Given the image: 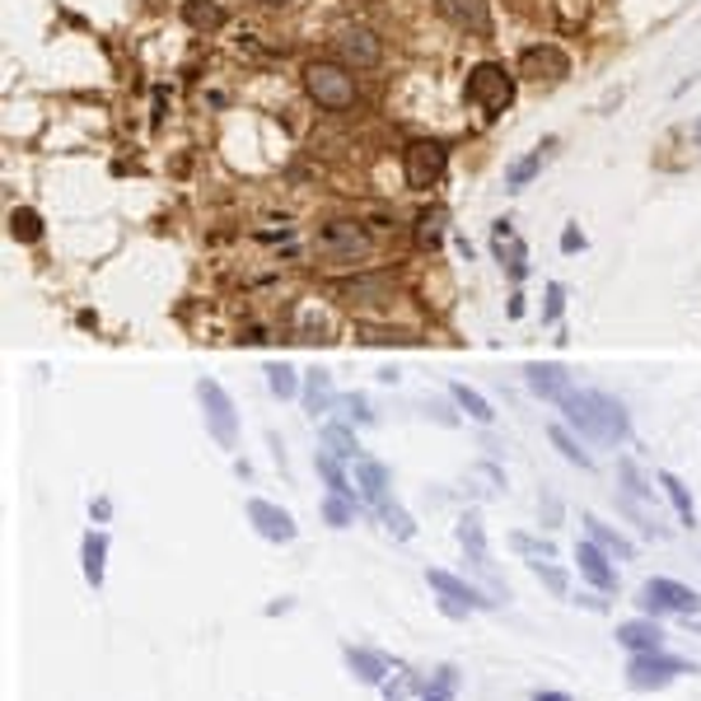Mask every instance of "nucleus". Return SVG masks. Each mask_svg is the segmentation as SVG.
Returning <instances> with one entry per match:
<instances>
[{"label": "nucleus", "mask_w": 701, "mask_h": 701, "mask_svg": "<svg viewBox=\"0 0 701 701\" xmlns=\"http://www.w3.org/2000/svg\"><path fill=\"white\" fill-rule=\"evenodd\" d=\"M556 408L566 412V426L580 430L589 445H627V435H631L627 408L617 398L599 393V388H571Z\"/></svg>", "instance_id": "obj_1"}, {"label": "nucleus", "mask_w": 701, "mask_h": 701, "mask_svg": "<svg viewBox=\"0 0 701 701\" xmlns=\"http://www.w3.org/2000/svg\"><path fill=\"white\" fill-rule=\"evenodd\" d=\"M636 603H641L646 617H697L701 613V594L697 589H688L683 580H668V575H654V580H646L641 589H636Z\"/></svg>", "instance_id": "obj_2"}, {"label": "nucleus", "mask_w": 701, "mask_h": 701, "mask_svg": "<svg viewBox=\"0 0 701 701\" xmlns=\"http://www.w3.org/2000/svg\"><path fill=\"white\" fill-rule=\"evenodd\" d=\"M426 585L440 594V613L454 617V622H463L467 613H491V608H501V599L481 594L477 585H467V580H459L454 571H440V566L426 571Z\"/></svg>", "instance_id": "obj_3"}, {"label": "nucleus", "mask_w": 701, "mask_h": 701, "mask_svg": "<svg viewBox=\"0 0 701 701\" xmlns=\"http://www.w3.org/2000/svg\"><path fill=\"white\" fill-rule=\"evenodd\" d=\"M467 103L481 108L487 117H501L514 103V75L496 61H481V66L467 71Z\"/></svg>", "instance_id": "obj_4"}, {"label": "nucleus", "mask_w": 701, "mask_h": 701, "mask_svg": "<svg viewBox=\"0 0 701 701\" xmlns=\"http://www.w3.org/2000/svg\"><path fill=\"white\" fill-rule=\"evenodd\" d=\"M304 89L314 93L323 108H333V113L355 103V75H351V66H341V61H309Z\"/></svg>", "instance_id": "obj_5"}, {"label": "nucleus", "mask_w": 701, "mask_h": 701, "mask_svg": "<svg viewBox=\"0 0 701 701\" xmlns=\"http://www.w3.org/2000/svg\"><path fill=\"white\" fill-rule=\"evenodd\" d=\"M683 674H697V664L678 660V654H668V650L631 654V660H627V683L636 692H660V688H668V683L683 678Z\"/></svg>", "instance_id": "obj_6"}, {"label": "nucleus", "mask_w": 701, "mask_h": 701, "mask_svg": "<svg viewBox=\"0 0 701 701\" xmlns=\"http://www.w3.org/2000/svg\"><path fill=\"white\" fill-rule=\"evenodd\" d=\"M197 402L201 416H206V430L221 449H239V412H234V398L225 393L215 379H197Z\"/></svg>", "instance_id": "obj_7"}, {"label": "nucleus", "mask_w": 701, "mask_h": 701, "mask_svg": "<svg viewBox=\"0 0 701 701\" xmlns=\"http://www.w3.org/2000/svg\"><path fill=\"white\" fill-rule=\"evenodd\" d=\"M318 253L327 262H361L370 258V234L361 221H327L318 229Z\"/></svg>", "instance_id": "obj_8"}, {"label": "nucleus", "mask_w": 701, "mask_h": 701, "mask_svg": "<svg viewBox=\"0 0 701 701\" xmlns=\"http://www.w3.org/2000/svg\"><path fill=\"white\" fill-rule=\"evenodd\" d=\"M445 164H449V150L440 140H412L408 150H402V174H408V187H435L445 178Z\"/></svg>", "instance_id": "obj_9"}, {"label": "nucleus", "mask_w": 701, "mask_h": 701, "mask_svg": "<svg viewBox=\"0 0 701 701\" xmlns=\"http://www.w3.org/2000/svg\"><path fill=\"white\" fill-rule=\"evenodd\" d=\"M379 57H384V42H379L374 28L351 24V28H341V34H337V61H341V66L370 71V66H379Z\"/></svg>", "instance_id": "obj_10"}, {"label": "nucleus", "mask_w": 701, "mask_h": 701, "mask_svg": "<svg viewBox=\"0 0 701 701\" xmlns=\"http://www.w3.org/2000/svg\"><path fill=\"white\" fill-rule=\"evenodd\" d=\"M454 538H459L463 556L473 561V571L487 575L491 589L501 594V580H496V566H491V548H487V528H481V514H463V520L454 524Z\"/></svg>", "instance_id": "obj_11"}, {"label": "nucleus", "mask_w": 701, "mask_h": 701, "mask_svg": "<svg viewBox=\"0 0 701 701\" xmlns=\"http://www.w3.org/2000/svg\"><path fill=\"white\" fill-rule=\"evenodd\" d=\"M248 524L258 528V538L280 542V548L300 538V524H295V514L280 510V505H272V501H262V496H253V501H248Z\"/></svg>", "instance_id": "obj_12"}, {"label": "nucleus", "mask_w": 701, "mask_h": 701, "mask_svg": "<svg viewBox=\"0 0 701 701\" xmlns=\"http://www.w3.org/2000/svg\"><path fill=\"white\" fill-rule=\"evenodd\" d=\"M341 660H347L355 683H365V688H384V683L398 674V664L388 660L384 650H374V646H347L341 650Z\"/></svg>", "instance_id": "obj_13"}, {"label": "nucleus", "mask_w": 701, "mask_h": 701, "mask_svg": "<svg viewBox=\"0 0 701 701\" xmlns=\"http://www.w3.org/2000/svg\"><path fill=\"white\" fill-rule=\"evenodd\" d=\"M575 566H580V580H589L599 589V594H617V566H613V556H608L599 542H580L575 548Z\"/></svg>", "instance_id": "obj_14"}, {"label": "nucleus", "mask_w": 701, "mask_h": 701, "mask_svg": "<svg viewBox=\"0 0 701 701\" xmlns=\"http://www.w3.org/2000/svg\"><path fill=\"white\" fill-rule=\"evenodd\" d=\"M524 384H528V393L542 398V402H561L571 393V370L566 365H556V361H528L524 365Z\"/></svg>", "instance_id": "obj_15"}, {"label": "nucleus", "mask_w": 701, "mask_h": 701, "mask_svg": "<svg viewBox=\"0 0 701 701\" xmlns=\"http://www.w3.org/2000/svg\"><path fill=\"white\" fill-rule=\"evenodd\" d=\"M617 646L627 650V654H650V650H664V627H660V617H627V622H617Z\"/></svg>", "instance_id": "obj_16"}, {"label": "nucleus", "mask_w": 701, "mask_h": 701, "mask_svg": "<svg viewBox=\"0 0 701 701\" xmlns=\"http://www.w3.org/2000/svg\"><path fill=\"white\" fill-rule=\"evenodd\" d=\"M566 71H571V61L552 42H538V47H524L520 52V75H528V80H561Z\"/></svg>", "instance_id": "obj_17"}, {"label": "nucleus", "mask_w": 701, "mask_h": 701, "mask_svg": "<svg viewBox=\"0 0 701 701\" xmlns=\"http://www.w3.org/2000/svg\"><path fill=\"white\" fill-rule=\"evenodd\" d=\"M388 467L379 463V459H370V454H361L355 459V491H361V501L370 505V510H379V505H388L393 496H388Z\"/></svg>", "instance_id": "obj_18"}, {"label": "nucleus", "mask_w": 701, "mask_h": 701, "mask_svg": "<svg viewBox=\"0 0 701 701\" xmlns=\"http://www.w3.org/2000/svg\"><path fill=\"white\" fill-rule=\"evenodd\" d=\"M440 14L463 34H491V5L487 0H440Z\"/></svg>", "instance_id": "obj_19"}, {"label": "nucleus", "mask_w": 701, "mask_h": 701, "mask_svg": "<svg viewBox=\"0 0 701 701\" xmlns=\"http://www.w3.org/2000/svg\"><path fill=\"white\" fill-rule=\"evenodd\" d=\"M580 524H585V538H589V542H599V548H603L608 556H613V561H636V542H631L627 534H622V528L603 524L599 514H585Z\"/></svg>", "instance_id": "obj_20"}, {"label": "nucleus", "mask_w": 701, "mask_h": 701, "mask_svg": "<svg viewBox=\"0 0 701 701\" xmlns=\"http://www.w3.org/2000/svg\"><path fill=\"white\" fill-rule=\"evenodd\" d=\"M80 571H85L89 589H103V575H108V534L103 528H89L80 538Z\"/></svg>", "instance_id": "obj_21"}, {"label": "nucleus", "mask_w": 701, "mask_h": 701, "mask_svg": "<svg viewBox=\"0 0 701 701\" xmlns=\"http://www.w3.org/2000/svg\"><path fill=\"white\" fill-rule=\"evenodd\" d=\"M333 408H337L333 374H327V370H309V374H304V412L318 421V416H327Z\"/></svg>", "instance_id": "obj_22"}, {"label": "nucleus", "mask_w": 701, "mask_h": 701, "mask_svg": "<svg viewBox=\"0 0 701 701\" xmlns=\"http://www.w3.org/2000/svg\"><path fill=\"white\" fill-rule=\"evenodd\" d=\"M337 295L351 304H379V300H393V280L388 276H355V280H341Z\"/></svg>", "instance_id": "obj_23"}, {"label": "nucleus", "mask_w": 701, "mask_h": 701, "mask_svg": "<svg viewBox=\"0 0 701 701\" xmlns=\"http://www.w3.org/2000/svg\"><path fill=\"white\" fill-rule=\"evenodd\" d=\"M491 239H496V258L510 262V276H514V280H524V272H528V253H524V243L514 239V229H510L505 221H496Z\"/></svg>", "instance_id": "obj_24"}, {"label": "nucleus", "mask_w": 701, "mask_h": 701, "mask_svg": "<svg viewBox=\"0 0 701 701\" xmlns=\"http://www.w3.org/2000/svg\"><path fill=\"white\" fill-rule=\"evenodd\" d=\"M314 467H318V477L327 481V496H351V501H361V491L351 487V477H347V467H341L337 454H318ZM361 505H365V501H361Z\"/></svg>", "instance_id": "obj_25"}, {"label": "nucleus", "mask_w": 701, "mask_h": 701, "mask_svg": "<svg viewBox=\"0 0 701 701\" xmlns=\"http://www.w3.org/2000/svg\"><path fill=\"white\" fill-rule=\"evenodd\" d=\"M449 398H454L459 408L477 421V426H491V421H496V408H491V402L477 393V388H467V384H459V379H454V384H449Z\"/></svg>", "instance_id": "obj_26"}, {"label": "nucleus", "mask_w": 701, "mask_h": 701, "mask_svg": "<svg viewBox=\"0 0 701 701\" xmlns=\"http://www.w3.org/2000/svg\"><path fill=\"white\" fill-rule=\"evenodd\" d=\"M183 20H187V28H197V34H211V28L225 24V10L211 5V0H187V5H183Z\"/></svg>", "instance_id": "obj_27"}, {"label": "nucleus", "mask_w": 701, "mask_h": 701, "mask_svg": "<svg viewBox=\"0 0 701 701\" xmlns=\"http://www.w3.org/2000/svg\"><path fill=\"white\" fill-rule=\"evenodd\" d=\"M426 683H430V678L412 674V668H398V674L388 678L379 692H384V701H412V697H421V692H426Z\"/></svg>", "instance_id": "obj_28"}, {"label": "nucleus", "mask_w": 701, "mask_h": 701, "mask_svg": "<svg viewBox=\"0 0 701 701\" xmlns=\"http://www.w3.org/2000/svg\"><path fill=\"white\" fill-rule=\"evenodd\" d=\"M660 487H664V496L674 501V510H678V520L683 524H697V505H692V491L683 487V477H674V473H660Z\"/></svg>", "instance_id": "obj_29"}, {"label": "nucleus", "mask_w": 701, "mask_h": 701, "mask_svg": "<svg viewBox=\"0 0 701 701\" xmlns=\"http://www.w3.org/2000/svg\"><path fill=\"white\" fill-rule=\"evenodd\" d=\"M355 341H361V347H421V337L398 333V327H361Z\"/></svg>", "instance_id": "obj_30"}, {"label": "nucleus", "mask_w": 701, "mask_h": 701, "mask_svg": "<svg viewBox=\"0 0 701 701\" xmlns=\"http://www.w3.org/2000/svg\"><path fill=\"white\" fill-rule=\"evenodd\" d=\"M355 514H361V501H351V496H327L323 501V524L327 528H351Z\"/></svg>", "instance_id": "obj_31"}, {"label": "nucleus", "mask_w": 701, "mask_h": 701, "mask_svg": "<svg viewBox=\"0 0 701 701\" xmlns=\"http://www.w3.org/2000/svg\"><path fill=\"white\" fill-rule=\"evenodd\" d=\"M323 445H327V454H337L341 463H355V459H361L355 430H347V426H327V430H323Z\"/></svg>", "instance_id": "obj_32"}, {"label": "nucleus", "mask_w": 701, "mask_h": 701, "mask_svg": "<svg viewBox=\"0 0 701 701\" xmlns=\"http://www.w3.org/2000/svg\"><path fill=\"white\" fill-rule=\"evenodd\" d=\"M267 388H272V398H295L300 393V374H295V365H286V361H272L267 370Z\"/></svg>", "instance_id": "obj_33"}, {"label": "nucleus", "mask_w": 701, "mask_h": 701, "mask_svg": "<svg viewBox=\"0 0 701 701\" xmlns=\"http://www.w3.org/2000/svg\"><path fill=\"white\" fill-rule=\"evenodd\" d=\"M445 225H449V215L440 206L421 215V221H416V248H440L445 243Z\"/></svg>", "instance_id": "obj_34"}, {"label": "nucleus", "mask_w": 701, "mask_h": 701, "mask_svg": "<svg viewBox=\"0 0 701 701\" xmlns=\"http://www.w3.org/2000/svg\"><path fill=\"white\" fill-rule=\"evenodd\" d=\"M528 571H534V575H538V580H542V585H548V589H552V594H556V599H566V594H571V575H566V571H561V566H552V561H548V556H538V561H528Z\"/></svg>", "instance_id": "obj_35"}, {"label": "nucleus", "mask_w": 701, "mask_h": 701, "mask_svg": "<svg viewBox=\"0 0 701 701\" xmlns=\"http://www.w3.org/2000/svg\"><path fill=\"white\" fill-rule=\"evenodd\" d=\"M38 234H42V215L38 211H10V239H20V243H38Z\"/></svg>", "instance_id": "obj_36"}, {"label": "nucleus", "mask_w": 701, "mask_h": 701, "mask_svg": "<svg viewBox=\"0 0 701 701\" xmlns=\"http://www.w3.org/2000/svg\"><path fill=\"white\" fill-rule=\"evenodd\" d=\"M374 514H379V520H384V528H388V534H393V538H402V542H408V538L416 534V524H412V514H408V510H402L398 501H388V505H379V510H374Z\"/></svg>", "instance_id": "obj_37"}, {"label": "nucleus", "mask_w": 701, "mask_h": 701, "mask_svg": "<svg viewBox=\"0 0 701 701\" xmlns=\"http://www.w3.org/2000/svg\"><path fill=\"white\" fill-rule=\"evenodd\" d=\"M510 548L520 552V556H528V561H538V556L556 561V542H552V538H534V534H510Z\"/></svg>", "instance_id": "obj_38"}, {"label": "nucleus", "mask_w": 701, "mask_h": 701, "mask_svg": "<svg viewBox=\"0 0 701 701\" xmlns=\"http://www.w3.org/2000/svg\"><path fill=\"white\" fill-rule=\"evenodd\" d=\"M548 435H552V445L561 449V459H566V463H575V467H585V473H589V467H594V459H589L585 449H580V445L571 440V430H566V426H552Z\"/></svg>", "instance_id": "obj_39"}, {"label": "nucleus", "mask_w": 701, "mask_h": 701, "mask_svg": "<svg viewBox=\"0 0 701 701\" xmlns=\"http://www.w3.org/2000/svg\"><path fill=\"white\" fill-rule=\"evenodd\" d=\"M617 477H622V496H627L631 505H636V501H646V491H650V487L641 481V473H636V463H631V459H622V463H617Z\"/></svg>", "instance_id": "obj_40"}, {"label": "nucleus", "mask_w": 701, "mask_h": 701, "mask_svg": "<svg viewBox=\"0 0 701 701\" xmlns=\"http://www.w3.org/2000/svg\"><path fill=\"white\" fill-rule=\"evenodd\" d=\"M337 408L347 412V421H355V426H374V412H370L365 393H347V398H337Z\"/></svg>", "instance_id": "obj_41"}, {"label": "nucleus", "mask_w": 701, "mask_h": 701, "mask_svg": "<svg viewBox=\"0 0 701 701\" xmlns=\"http://www.w3.org/2000/svg\"><path fill=\"white\" fill-rule=\"evenodd\" d=\"M538 168H542V150H534V154H528V160H520V164H510V174H505V183H510V187H524L528 178L538 174Z\"/></svg>", "instance_id": "obj_42"}, {"label": "nucleus", "mask_w": 701, "mask_h": 701, "mask_svg": "<svg viewBox=\"0 0 701 701\" xmlns=\"http://www.w3.org/2000/svg\"><path fill=\"white\" fill-rule=\"evenodd\" d=\"M430 688H445V692H459L463 688V674H459V664H440L430 674Z\"/></svg>", "instance_id": "obj_43"}, {"label": "nucleus", "mask_w": 701, "mask_h": 701, "mask_svg": "<svg viewBox=\"0 0 701 701\" xmlns=\"http://www.w3.org/2000/svg\"><path fill=\"white\" fill-rule=\"evenodd\" d=\"M561 304H566V290H561V286H548V309H542V318L556 323V318H561Z\"/></svg>", "instance_id": "obj_44"}, {"label": "nucleus", "mask_w": 701, "mask_h": 701, "mask_svg": "<svg viewBox=\"0 0 701 701\" xmlns=\"http://www.w3.org/2000/svg\"><path fill=\"white\" fill-rule=\"evenodd\" d=\"M239 341H243V347H262V341H272V337H267V327L253 323V327H243V333H239Z\"/></svg>", "instance_id": "obj_45"}, {"label": "nucleus", "mask_w": 701, "mask_h": 701, "mask_svg": "<svg viewBox=\"0 0 701 701\" xmlns=\"http://www.w3.org/2000/svg\"><path fill=\"white\" fill-rule=\"evenodd\" d=\"M561 248H566V253H575V248H585V234H580V229H566V234H561Z\"/></svg>", "instance_id": "obj_46"}, {"label": "nucleus", "mask_w": 701, "mask_h": 701, "mask_svg": "<svg viewBox=\"0 0 701 701\" xmlns=\"http://www.w3.org/2000/svg\"><path fill=\"white\" fill-rule=\"evenodd\" d=\"M528 701H575L571 692H561V688H542V692H534Z\"/></svg>", "instance_id": "obj_47"}, {"label": "nucleus", "mask_w": 701, "mask_h": 701, "mask_svg": "<svg viewBox=\"0 0 701 701\" xmlns=\"http://www.w3.org/2000/svg\"><path fill=\"white\" fill-rule=\"evenodd\" d=\"M459 692H445V688H430V683H426V692H421L416 701H454Z\"/></svg>", "instance_id": "obj_48"}, {"label": "nucleus", "mask_w": 701, "mask_h": 701, "mask_svg": "<svg viewBox=\"0 0 701 701\" xmlns=\"http://www.w3.org/2000/svg\"><path fill=\"white\" fill-rule=\"evenodd\" d=\"M89 514H93V520H108V514H113V501H108V496H99V501L89 505Z\"/></svg>", "instance_id": "obj_49"}, {"label": "nucleus", "mask_w": 701, "mask_h": 701, "mask_svg": "<svg viewBox=\"0 0 701 701\" xmlns=\"http://www.w3.org/2000/svg\"><path fill=\"white\" fill-rule=\"evenodd\" d=\"M692 140H697V146H701V117H697V127H692Z\"/></svg>", "instance_id": "obj_50"}, {"label": "nucleus", "mask_w": 701, "mask_h": 701, "mask_svg": "<svg viewBox=\"0 0 701 701\" xmlns=\"http://www.w3.org/2000/svg\"><path fill=\"white\" fill-rule=\"evenodd\" d=\"M262 5H290V0H262Z\"/></svg>", "instance_id": "obj_51"}]
</instances>
